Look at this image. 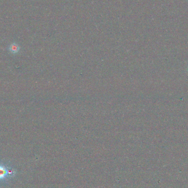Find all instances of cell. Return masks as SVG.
I'll return each instance as SVG.
<instances>
[{"label": "cell", "mask_w": 188, "mask_h": 188, "mask_svg": "<svg viewBox=\"0 0 188 188\" xmlns=\"http://www.w3.org/2000/svg\"><path fill=\"white\" fill-rule=\"evenodd\" d=\"M20 50V47L18 44L16 42H13L8 47V50L13 55H16L18 53Z\"/></svg>", "instance_id": "obj_2"}, {"label": "cell", "mask_w": 188, "mask_h": 188, "mask_svg": "<svg viewBox=\"0 0 188 188\" xmlns=\"http://www.w3.org/2000/svg\"><path fill=\"white\" fill-rule=\"evenodd\" d=\"M17 173L16 169L0 161V185L2 183L14 177Z\"/></svg>", "instance_id": "obj_1"}]
</instances>
